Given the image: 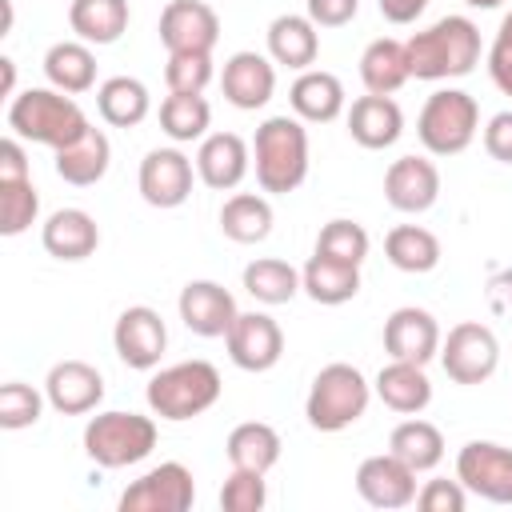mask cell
Wrapping results in <instances>:
<instances>
[{
  "label": "cell",
  "instance_id": "cell-1",
  "mask_svg": "<svg viewBox=\"0 0 512 512\" xmlns=\"http://www.w3.org/2000/svg\"><path fill=\"white\" fill-rule=\"evenodd\" d=\"M404 52L416 80H456L480 64V28L468 16H440L404 40Z\"/></svg>",
  "mask_w": 512,
  "mask_h": 512
},
{
  "label": "cell",
  "instance_id": "cell-2",
  "mask_svg": "<svg viewBox=\"0 0 512 512\" xmlns=\"http://www.w3.org/2000/svg\"><path fill=\"white\" fill-rule=\"evenodd\" d=\"M252 152H256V184L264 192L288 196L304 184V176H308V132H304L300 116H268L256 128Z\"/></svg>",
  "mask_w": 512,
  "mask_h": 512
},
{
  "label": "cell",
  "instance_id": "cell-3",
  "mask_svg": "<svg viewBox=\"0 0 512 512\" xmlns=\"http://www.w3.org/2000/svg\"><path fill=\"white\" fill-rule=\"evenodd\" d=\"M8 128L20 140L64 148L80 132H88V116L60 88H28V92L12 96V104H8Z\"/></svg>",
  "mask_w": 512,
  "mask_h": 512
},
{
  "label": "cell",
  "instance_id": "cell-4",
  "mask_svg": "<svg viewBox=\"0 0 512 512\" xmlns=\"http://www.w3.org/2000/svg\"><path fill=\"white\" fill-rule=\"evenodd\" d=\"M220 372L208 360H184L172 368H160L148 380V408L160 420H192L200 412H208L220 400Z\"/></svg>",
  "mask_w": 512,
  "mask_h": 512
},
{
  "label": "cell",
  "instance_id": "cell-5",
  "mask_svg": "<svg viewBox=\"0 0 512 512\" xmlns=\"http://www.w3.org/2000/svg\"><path fill=\"white\" fill-rule=\"evenodd\" d=\"M368 396H372V388H368L364 372L336 360V364L316 372L308 400H304V416L316 432H340L364 416Z\"/></svg>",
  "mask_w": 512,
  "mask_h": 512
},
{
  "label": "cell",
  "instance_id": "cell-6",
  "mask_svg": "<svg viewBox=\"0 0 512 512\" xmlns=\"http://www.w3.org/2000/svg\"><path fill=\"white\" fill-rule=\"evenodd\" d=\"M156 448V420L140 412H96L84 424V452L100 468L140 464Z\"/></svg>",
  "mask_w": 512,
  "mask_h": 512
},
{
  "label": "cell",
  "instance_id": "cell-7",
  "mask_svg": "<svg viewBox=\"0 0 512 512\" xmlns=\"http://www.w3.org/2000/svg\"><path fill=\"white\" fill-rule=\"evenodd\" d=\"M480 128V108L468 92L460 88H440L424 100L416 116V136L432 156H456L476 140Z\"/></svg>",
  "mask_w": 512,
  "mask_h": 512
},
{
  "label": "cell",
  "instance_id": "cell-8",
  "mask_svg": "<svg viewBox=\"0 0 512 512\" xmlns=\"http://www.w3.org/2000/svg\"><path fill=\"white\" fill-rule=\"evenodd\" d=\"M440 364H444L448 380H456V384H484L500 364V344L488 324L464 320L440 344Z\"/></svg>",
  "mask_w": 512,
  "mask_h": 512
},
{
  "label": "cell",
  "instance_id": "cell-9",
  "mask_svg": "<svg viewBox=\"0 0 512 512\" xmlns=\"http://www.w3.org/2000/svg\"><path fill=\"white\" fill-rule=\"evenodd\" d=\"M192 500H196L192 472L180 460H164L124 488L120 512H188Z\"/></svg>",
  "mask_w": 512,
  "mask_h": 512
},
{
  "label": "cell",
  "instance_id": "cell-10",
  "mask_svg": "<svg viewBox=\"0 0 512 512\" xmlns=\"http://www.w3.org/2000/svg\"><path fill=\"white\" fill-rule=\"evenodd\" d=\"M456 480L492 504H512V448L492 440H468L456 456Z\"/></svg>",
  "mask_w": 512,
  "mask_h": 512
},
{
  "label": "cell",
  "instance_id": "cell-11",
  "mask_svg": "<svg viewBox=\"0 0 512 512\" xmlns=\"http://www.w3.org/2000/svg\"><path fill=\"white\" fill-rule=\"evenodd\" d=\"M112 344H116V356L136 368V372H148L160 364L164 348H168V328L160 320L156 308L148 304H132L116 316V328H112Z\"/></svg>",
  "mask_w": 512,
  "mask_h": 512
},
{
  "label": "cell",
  "instance_id": "cell-12",
  "mask_svg": "<svg viewBox=\"0 0 512 512\" xmlns=\"http://www.w3.org/2000/svg\"><path fill=\"white\" fill-rule=\"evenodd\" d=\"M228 356L244 372H268L284 356V332L268 312H240L224 336Z\"/></svg>",
  "mask_w": 512,
  "mask_h": 512
},
{
  "label": "cell",
  "instance_id": "cell-13",
  "mask_svg": "<svg viewBox=\"0 0 512 512\" xmlns=\"http://www.w3.org/2000/svg\"><path fill=\"white\" fill-rule=\"evenodd\" d=\"M220 40V16L204 0H168L160 12V44L168 52H212Z\"/></svg>",
  "mask_w": 512,
  "mask_h": 512
},
{
  "label": "cell",
  "instance_id": "cell-14",
  "mask_svg": "<svg viewBox=\"0 0 512 512\" xmlns=\"http://www.w3.org/2000/svg\"><path fill=\"white\" fill-rule=\"evenodd\" d=\"M176 308H180L184 328L196 332V336H204V340L228 336L232 320L240 316L232 292H228L224 284H216V280H188V284L180 288Z\"/></svg>",
  "mask_w": 512,
  "mask_h": 512
},
{
  "label": "cell",
  "instance_id": "cell-15",
  "mask_svg": "<svg viewBox=\"0 0 512 512\" xmlns=\"http://www.w3.org/2000/svg\"><path fill=\"white\" fill-rule=\"evenodd\" d=\"M140 196L152 208H180L192 196V160L180 148H152L140 160Z\"/></svg>",
  "mask_w": 512,
  "mask_h": 512
},
{
  "label": "cell",
  "instance_id": "cell-16",
  "mask_svg": "<svg viewBox=\"0 0 512 512\" xmlns=\"http://www.w3.org/2000/svg\"><path fill=\"white\" fill-rule=\"evenodd\" d=\"M44 396L60 416H84L104 400V376L88 360H60L48 368Z\"/></svg>",
  "mask_w": 512,
  "mask_h": 512
},
{
  "label": "cell",
  "instance_id": "cell-17",
  "mask_svg": "<svg viewBox=\"0 0 512 512\" xmlns=\"http://www.w3.org/2000/svg\"><path fill=\"white\" fill-rule=\"evenodd\" d=\"M356 492L372 508H408L416 500V472L400 456L380 452V456L360 460V468H356Z\"/></svg>",
  "mask_w": 512,
  "mask_h": 512
},
{
  "label": "cell",
  "instance_id": "cell-18",
  "mask_svg": "<svg viewBox=\"0 0 512 512\" xmlns=\"http://www.w3.org/2000/svg\"><path fill=\"white\" fill-rule=\"evenodd\" d=\"M440 196V172L428 156H400L384 172V200L396 212H428Z\"/></svg>",
  "mask_w": 512,
  "mask_h": 512
},
{
  "label": "cell",
  "instance_id": "cell-19",
  "mask_svg": "<svg viewBox=\"0 0 512 512\" xmlns=\"http://www.w3.org/2000/svg\"><path fill=\"white\" fill-rule=\"evenodd\" d=\"M384 352L392 360H412V364H428L440 352V324L432 312L424 308H396L384 320Z\"/></svg>",
  "mask_w": 512,
  "mask_h": 512
},
{
  "label": "cell",
  "instance_id": "cell-20",
  "mask_svg": "<svg viewBox=\"0 0 512 512\" xmlns=\"http://www.w3.org/2000/svg\"><path fill=\"white\" fill-rule=\"evenodd\" d=\"M220 88H224V100L244 108V112H256L272 100L276 92V68L268 56L260 52H232L224 60V76H220Z\"/></svg>",
  "mask_w": 512,
  "mask_h": 512
},
{
  "label": "cell",
  "instance_id": "cell-21",
  "mask_svg": "<svg viewBox=\"0 0 512 512\" xmlns=\"http://www.w3.org/2000/svg\"><path fill=\"white\" fill-rule=\"evenodd\" d=\"M248 144L244 136L236 132H212L200 140V152H196V176L216 188V192H232L244 176H248Z\"/></svg>",
  "mask_w": 512,
  "mask_h": 512
},
{
  "label": "cell",
  "instance_id": "cell-22",
  "mask_svg": "<svg viewBox=\"0 0 512 512\" xmlns=\"http://www.w3.org/2000/svg\"><path fill=\"white\" fill-rule=\"evenodd\" d=\"M400 132H404V112H400V104L392 96H372L368 92V96L352 100V108H348V136L360 148H372V152L392 148L400 140Z\"/></svg>",
  "mask_w": 512,
  "mask_h": 512
},
{
  "label": "cell",
  "instance_id": "cell-23",
  "mask_svg": "<svg viewBox=\"0 0 512 512\" xmlns=\"http://www.w3.org/2000/svg\"><path fill=\"white\" fill-rule=\"evenodd\" d=\"M44 252L56 260H88L100 244V228L84 208H60L40 228Z\"/></svg>",
  "mask_w": 512,
  "mask_h": 512
},
{
  "label": "cell",
  "instance_id": "cell-24",
  "mask_svg": "<svg viewBox=\"0 0 512 512\" xmlns=\"http://www.w3.org/2000/svg\"><path fill=\"white\" fill-rule=\"evenodd\" d=\"M108 160H112V148H108V136L100 128L88 124V132H80L72 144L56 148V176L72 188H88L96 180H104L108 172Z\"/></svg>",
  "mask_w": 512,
  "mask_h": 512
},
{
  "label": "cell",
  "instance_id": "cell-25",
  "mask_svg": "<svg viewBox=\"0 0 512 512\" xmlns=\"http://www.w3.org/2000/svg\"><path fill=\"white\" fill-rule=\"evenodd\" d=\"M376 396L400 412V416H416L432 404V380L424 376V364L412 360H392L376 372Z\"/></svg>",
  "mask_w": 512,
  "mask_h": 512
},
{
  "label": "cell",
  "instance_id": "cell-26",
  "mask_svg": "<svg viewBox=\"0 0 512 512\" xmlns=\"http://www.w3.org/2000/svg\"><path fill=\"white\" fill-rule=\"evenodd\" d=\"M288 104L300 120L308 124H328L344 112V84L332 76V72H320V68H308L292 80L288 88Z\"/></svg>",
  "mask_w": 512,
  "mask_h": 512
},
{
  "label": "cell",
  "instance_id": "cell-27",
  "mask_svg": "<svg viewBox=\"0 0 512 512\" xmlns=\"http://www.w3.org/2000/svg\"><path fill=\"white\" fill-rule=\"evenodd\" d=\"M268 56L284 68H296V72H308L320 56V32L308 16H276L268 24Z\"/></svg>",
  "mask_w": 512,
  "mask_h": 512
},
{
  "label": "cell",
  "instance_id": "cell-28",
  "mask_svg": "<svg viewBox=\"0 0 512 512\" xmlns=\"http://www.w3.org/2000/svg\"><path fill=\"white\" fill-rule=\"evenodd\" d=\"M300 288L316 304H328V308L348 304L360 292V264H348V260H332V256L312 252V260L300 272Z\"/></svg>",
  "mask_w": 512,
  "mask_h": 512
},
{
  "label": "cell",
  "instance_id": "cell-29",
  "mask_svg": "<svg viewBox=\"0 0 512 512\" xmlns=\"http://www.w3.org/2000/svg\"><path fill=\"white\" fill-rule=\"evenodd\" d=\"M44 76L52 88L76 96L96 84V56L84 40H60L44 52Z\"/></svg>",
  "mask_w": 512,
  "mask_h": 512
},
{
  "label": "cell",
  "instance_id": "cell-30",
  "mask_svg": "<svg viewBox=\"0 0 512 512\" xmlns=\"http://www.w3.org/2000/svg\"><path fill=\"white\" fill-rule=\"evenodd\" d=\"M68 24L84 44H116L128 28V0H72Z\"/></svg>",
  "mask_w": 512,
  "mask_h": 512
},
{
  "label": "cell",
  "instance_id": "cell-31",
  "mask_svg": "<svg viewBox=\"0 0 512 512\" xmlns=\"http://www.w3.org/2000/svg\"><path fill=\"white\" fill-rule=\"evenodd\" d=\"M408 76H412L408 72V52H404L400 40L380 36V40H372L364 48V56H360V80H364V88L372 96H392L396 88H404Z\"/></svg>",
  "mask_w": 512,
  "mask_h": 512
},
{
  "label": "cell",
  "instance_id": "cell-32",
  "mask_svg": "<svg viewBox=\"0 0 512 512\" xmlns=\"http://www.w3.org/2000/svg\"><path fill=\"white\" fill-rule=\"evenodd\" d=\"M96 108L104 116V124L112 128H136L148 108H152V96L148 88L136 80V76H112L96 88Z\"/></svg>",
  "mask_w": 512,
  "mask_h": 512
},
{
  "label": "cell",
  "instance_id": "cell-33",
  "mask_svg": "<svg viewBox=\"0 0 512 512\" xmlns=\"http://www.w3.org/2000/svg\"><path fill=\"white\" fill-rule=\"evenodd\" d=\"M232 468H248V472H268L276 460H280V436L272 424L264 420H244L228 432V444H224Z\"/></svg>",
  "mask_w": 512,
  "mask_h": 512
},
{
  "label": "cell",
  "instance_id": "cell-34",
  "mask_svg": "<svg viewBox=\"0 0 512 512\" xmlns=\"http://www.w3.org/2000/svg\"><path fill=\"white\" fill-rule=\"evenodd\" d=\"M388 452L400 456L412 472H432V468L444 460V436H440L436 424L412 416V420H404V424L392 428V436H388Z\"/></svg>",
  "mask_w": 512,
  "mask_h": 512
},
{
  "label": "cell",
  "instance_id": "cell-35",
  "mask_svg": "<svg viewBox=\"0 0 512 512\" xmlns=\"http://www.w3.org/2000/svg\"><path fill=\"white\" fill-rule=\"evenodd\" d=\"M220 232L236 244H260L272 232V204L256 192H236L220 208Z\"/></svg>",
  "mask_w": 512,
  "mask_h": 512
},
{
  "label": "cell",
  "instance_id": "cell-36",
  "mask_svg": "<svg viewBox=\"0 0 512 512\" xmlns=\"http://www.w3.org/2000/svg\"><path fill=\"white\" fill-rule=\"evenodd\" d=\"M384 256L400 272H432L440 264V240L420 224H396L384 236Z\"/></svg>",
  "mask_w": 512,
  "mask_h": 512
},
{
  "label": "cell",
  "instance_id": "cell-37",
  "mask_svg": "<svg viewBox=\"0 0 512 512\" xmlns=\"http://www.w3.org/2000/svg\"><path fill=\"white\" fill-rule=\"evenodd\" d=\"M208 120H212V108H208V100L200 92H168L164 104H160V128L176 144L204 140Z\"/></svg>",
  "mask_w": 512,
  "mask_h": 512
},
{
  "label": "cell",
  "instance_id": "cell-38",
  "mask_svg": "<svg viewBox=\"0 0 512 512\" xmlns=\"http://www.w3.org/2000/svg\"><path fill=\"white\" fill-rule=\"evenodd\" d=\"M244 292L260 304H288L300 292V272L288 260L260 256L244 268Z\"/></svg>",
  "mask_w": 512,
  "mask_h": 512
},
{
  "label": "cell",
  "instance_id": "cell-39",
  "mask_svg": "<svg viewBox=\"0 0 512 512\" xmlns=\"http://www.w3.org/2000/svg\"><path fill=\"white\" fill-rule=\"evenodd\" d=\"M40 196L32 180H0V232L20 236L28 224H36Z\"/></svg>",
  "mask_w": 512,
  "mask_h": 512
},
{
  "label": "cell",
  "instance_id": "cell-40",
  "mask_svg": "<svg viewBox=\"0 0 512 512\" xmlns=\"http://www.w3.org/2000/svg\"><path fill=\"white\" fill-rule=\"evenodd\" d=\"M316 252L332 256V260H348V264H364L368 256V232L356 220H328L316 236Z\"/></svg>",
  "mask_w": 512,
  "mask_h": 512
},
{
  "label": "cell",
  "instance_id": "cell-41",
  "mask_svg": "<svg viewBox=\"0 0 512 512\" xmlns=\"http://www.w3.org/2000/svg\"><path fill=\"white\" fill-rule=\"evenodd\" d=\"M44 400H48V396H40L32 384L8 380V384L0 388V428H8V432L32 428V424L40 420V412H44Z\"/></svg>",
  "mask_w": 512,
  "mask_h": 512
},
{
  "label": "cell",
  "instance_id": "cell-42",
  "mask_svg": "<svg viewBox=\"0 0 512 512\" xmlns=\"http://www.w3.org/2000/svg\"><path fill=\"white\" fill-rule=\"evenodd\" d=\"M168 92H204L212 80V52H168Z\"/></svg>",
  "mask_w": 512,
  "mask_h": 512
},
{
  "label": "cell",
  "instance_id": "cell-43",
  "mask_svg": "<svg viewBox=\"0 0 512 512\" xmlns=\"http://www.w3.org/2000/svg\"><path fill=\"white\" fill-rule=\"evenodd\" d=\"M268 500V484L264 472H248V468H232L224 488H220V508L224 512H260Z\"/></svg>",
  "mask_w": 512,
  "mask_h": 512
},
{
  "label": "cell",
  "instance_id": "cell-44",
  "mask_svg": "<svg viewBox=\"0 0 512 512\" xmlns=\"http://www.w3.org/2000/svg\"><path fill=\"white\" fill-rule=\"evenodd\" d=\"M416 504L424 512H464L468 504V488L460 480H428L420 492H416Z\"/></svg>",
  "mask_w": 512,
  "mask_h": 512
},
{
  "label": "cell",
  "instance_id": "cell-45",
  "mask_svg": "<svg viewBox=\"0 0 512 512\" xmlns=\"http://www.w3.org/2000/svg\"><path fill=\"white\" fill-rule=\"evenodd\" d=\"M488 72H492V84L504 96H512V12L500 20V32L488 48Z\"/></svg>",
  "mask_w": 512,
  "mask_h": 512
},
{
  "label": "cell",
  "instance_id": "cell-46",
  "mask_svg": "<svg viewBox=\"0 0 512 512\" xmlns=\"http://www.w3.org/2000/svg\"><path fill=\"white\" fill-rule=\"evenodd\" d=\"M304 8L316 28H340L360 12V0H304Z\"/></svg>",
  "mask_w": 512,
  "mask_h": 512
},
{
  "label": "cell",
  "instance_id": "cell-47",
  "mask_svg": "<svg viewBox=\"0 0 512 512\" xmlns=\"http://www.w3.org/2000/svg\"><path fill=\"white\" fill-rule=\"evenodd\" d=\"M484 148L492 160L500 164H512V108L508 112H496L484 128Z\"/></svg>",
  "mask_w": 512,
  "mask_h": 512
},
{
  "label": "cell",
  "instance_id": "cell-48",
  "mask_svg": "<svg viewBox=\"0 0 512 512\" xmlns=\"http://www.w3.org/2000/svg\"><path fill=\"white\" fill-rule=\"evenodd\" d=\"M0 180H32L28 156H24V148H20V136L0 140Z\"/></svg>",
  "mask_w": 512,
  "mask_h": 512
},
{
  "label": "cell",
  "instance_id": "cell-49",
  "mask_svg": "<svg viewBox=\"0 0 512 512\" xmlns=\"http://www.w3.org/2000/svg\"><path fill=\"white\" fill-rule=\"evenodd\" d=\"M488 308H492V316L512 320V268H504L488 280Z\"/></svg>",
  "mask_w": 512,
  "mask_h": 512
},
{
  "label": "cell",
  "instance_id": "cell-50",
  "mask_svg": "<svg viewBox=\"0 0 512 512\" xmlns=\"http://www.w3.org/2000/svg\"><path fill=\"white\" fill-rule=\"evenodd\" d=\"M424 8H428V0H380V16L392 24H412Z\"/></svg>",
  "mask_w": 512,
  "mask_h": 512
},
{
  "label": "cell",
  "instance_id": "cell-51",
  "mask_svg": "<svg viewBox=\"0 0 512 512\" xmlns=\"http://www.w3.org/2000/svg\"><path fill=\"white\" fill-rule=\"evenodd\" d=\"M0 72H4V84H0V92H4V96H12V88H16V64L4 56V60H0Z\"/></svg>",
  "mask_w": 512,
  "mask_h": 512
},
{
  "label": "cell",
  "instance_id": "cell-52",
  "mask_svg": "<svg viewBox=\"0 0 512 512\" xmlns=\"http://www.w3.org/2000/svg\"><path fill=\"white\" fill-rule=\"evenodd\" d=\"M464 4H472V8H500L504 0H464Z\"/></svg>",
  "mask_w": 512,
  "mask_h": 512
}]
</instances>
